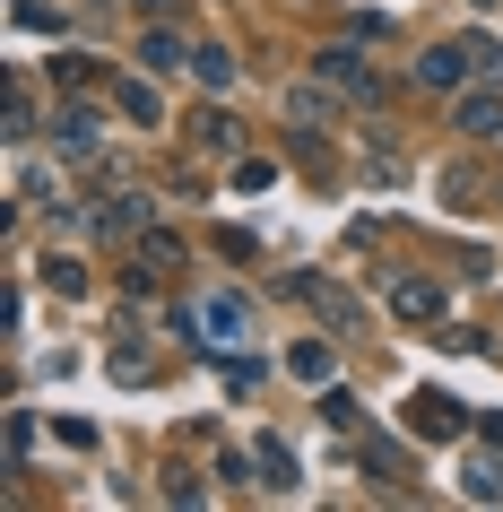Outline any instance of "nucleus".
<instances>
[{"instance_id": "nucleus-2", "label": "nucleus", "mask_w": 503, "mask_h": 512, "mask_svg": "<svg viewBox=\"0 0 503 512\" xmlns=\"http://www.w3.org/2000/svg\"><path fill=\"white\" fill-rule=\"evenodd\" d=\"M53 148H61V157H96V148H105V113H96V105H70L53 122Z\"/></svg>"}, {"instance_id": "nucleus-5", "label": "nucleus", "mask_w": 503, "mask_h": 512, "mask_svg": "<svg viewBox=\"0 0 503 512\" xmlns=\"http://www.w3.org/2000/svg\"><path fill=\"white\" fill-rule=\"evenodd\" d=\"M469 70H477V53H469V44H434V53L417 61V79H425V87H460Z\"/></svg>"}, {"instance_id": "nucleus-4", "label": "nucleus", "mask_w": 503, "mask_h": 512, "mask_svg": "<svg viewBox=\"0 0 503 512\" xmlns=\"http://www.w3.org/2000/svg\"><path fill=\"white\" fill-rule=\"evenodd\" d=\"M408 426L434 434V443H451V434H460V400H451V391H417V400H408Z\"/></svg>"}, {"instance_id": "nucleus-17", "label": "nucleus", "mask_w": 503, "mask_h": 512, "mask_svg": "<svg viewBox=\"0 0 503 512\" xmlns=\"http://www.w3.org/2000/svg\"><path fill=\"white\" fill-rule=\"evenodd\" d=\"M486 434H495V443H503V408H495V417H486Z\"/></svg>"}, {"instance_id": "nucleus-9", "label": "nucleus", "mask_w": 503, "mask_h": 512, "mask_svg": "<svg viewBox=\"0 0 503 512\" xmlns=\"http://www.w3.org/2000/svg\"><path fill=\"white\" fill-rule=\"evenodd\" d=\"M460 131H469V139H495L503 131V105H495V96H469V105H460Z\"/></svg>"}, {"instance_id": "nucleus-6", "label": "nucleus", "mask_w": 503, "mask_h": 512, "mask_svg": "<svg viewBox=\"0 0 503 512\" xmlns=\"http://www.w3.org/2000/svg\"><path fill=\"white\" fill-rule=\"evenodd\" d=\"M460 495H469V504H503V460H460Z\"/></svg>"}, {"instance_id": "nucleus-1", "label": "nucleus", "mask_w": 503, "mask_h": 512, "mask_svg": "<svg viewBox=\"0 0 503 512\" xmlns=\"http://www.w3.org/2000/svg\"><path fill=\"white\" fill-rule=\"evenodd\" d=\"M200 330H209V348H243L252 339V304L243 296H200Z\"/></svg>"}, {"instance_id": "nucleus-18", "label": "nucleus", "mask_w": 503, "mask_h": 512, "mask_svg": "<svg viewBox=\"0 0 503 512\" xmlns=\"http://www.w3.org/2000/svg\"><path fill=\"white\" fill-rule=\"evenodd\" d=\"M477 9H495V0H477Z\"/></svg>"}, {"instance_id": "nucleus-8", "label": "nucleus", "mask_w": 503, "mask_h": 512, "mask_svg": "<svg viewBox=\"0 0 503 512\" xmlns=\"http://www.w3.org/2000/svg\"><path fill=\"white\" fill-rule=\"evenodd\" d=\"M113 105L131 113V122H165V105H157V87H148V79H122V96H113Z\"/></svg>"}, {"instance_id": "nucleus-12", "label": "nucleus", "mask_w": 503, "mask_h": 512, "mask_svg": "<svg viewBox=\"0 0 503 512\" xmlns=\"http://www.w3.org/2000/svg\"><path fill=\"white\" fill-rule=\"evenodd\" d=\"M356 417H365V408L347 400V391H321V426H339V434H356Z\"/></svg>"}, {"instance_id": "nucleus-10", "label": "nucleus", "mask_w": 503, "mask_h": 512, "mask_svg": "<svg viewBox=\"0 0 503 512\" xmlns=\"http://www.w3.org/2000/svg\"><path fill=\"white\" fill-rule=\"evenodd\" d=\"M287 374H295V382H330V348H321V339L287 348Z\"/></svg>"}, {"instance_id": "nucleus-13", "label": "nucleus", "mask_w": 503, "mask_h": 512, "mask_svg": "<svg viewBox=\"0 0 503 512\" xmlns=\"http://www.w3.org/2000/svg\"><path fill=\"white\" fill-rule=\"evenodd\" d=\"M44 287H53V296H79V287H87V270H79V261H61V252H53V261H44Z\"/></svg>"}, {"instance_id": "nucleus-7", "label": "nucleus", "mask_w": 503, "mask_h": 512, "mask_svg": "<svg viewBox=\"0 0 503 512\" xmlns=\"http://www.w3.org/2000/svg\"><path fill=\"white\" fill-rule=\"evenodd\" d=\"M139 61H148V70H191V53H183V44H174V35H139Z\"/></svg>"}, {"instance_id": "nucleus-15", "label": "nucleus", "mask_w": 503, "mask_h": 512, "mask_svg": "<svg viewBox=\"0 0 503 512\" xmlns=\"http://www.w3.org/2000/svg\"><path fill=\"white\" fill-rule=\"evenodd\" d=\"M399 322H434V287H399Z\"/></svg>"}, {"instance_id": "nucleus-14", "label": "nucleus", "mask_w": 503, "mask_h": 512, "mask_svg": "<svg viewBox=\"0 0 503 512\" xmlns=\"http://www.w3.org/2000/svg\"><path fill=\"white\" fill-rule=\"evenodd\" d=\"M261 469H269L261 486H295V452H287V443H261Z\"/></svg>"}, {"instance_id": "nucleus-11", "label": "nucleus", "mask_w": 503, "mask_h": 512, "mask_svg": "<svg viewBox=\"0 0 503 512\" xmlns=\"http://www.w3.org/2000/svg\"><path fill=\"white\" fill-rule=\"evenodd\" d=\"M191 79H200V87H226V79H235V61L217 53V44H191Z\"/></svg>"}, {"instance_id": "nucleus-16", "label": "nucleus", "mask_w": 503, "mask_h": 512, "mask_svg": "<svg viewBox=\"0 0 503 512\" xmlns=\"http://www.w3.org/2000/svg\"><path fill=\"white\" fill-rule=\"evenodd\" d=\"M287 113H295V122H330V96H313V87H295V96H287Z\"/></svg>"}, {"instance_id": "nucleus-3", "label": "nucleus", "mask_w": 503, "mask_h": 512, "mask_svg": "<svg viewBox=\"0 0 503 512\" xmlns=\"http://www.w3.org/2000/svg\"><path fill=\"white\" fill-rule=\"evenodd\" d=\"M321 79L347 87V96H382V79L365 70V53H356V44H330V53H321Z\"/></svg>"}]
</instances>
